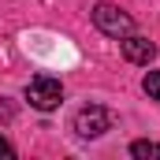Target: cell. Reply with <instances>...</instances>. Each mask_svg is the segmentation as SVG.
<instances>
[{"label": "cell", "mask_w": 160, "mask_h": 160, "mask_svg": "<svg viewBox=\"0 0 160 160\" xmlns=\"http://www.w3.org/2000/svg\"><path fill=\"white\" fill-rule=\"evenodd\" d=\"M26 101H30L38 112H52V108H60V101H63V86H60V78H52V75H38V78H30V86H26Z\"/></svg>", "instance_id": "cell-1"}, {"label": "cell", "mask_w": 160, "mask_h": 160, "mask_svg": "<svg viewBox=\"0 0 160 160\" xmlns=\"http://www.w3.org/2000/svg\"><path fill=\"white\" fill-rule=\"evenodd\" d=\"M93 26L101 30V34H108V38H127V34H134V19L116 8V4H97L93 8Z\"/></svg>", "instance_id": "cell-2"}, {"label": "cell", "mask_w": 160, "mask_h": 160, "mask_svg": "<svg viewBox=\"0 0 160 160\" xmlns=\"http://www.w3.org/2000/svg\"><path fill=\"white\" fill-rule=\"evenodd\" d=\"M75 130H78V138H101L104 130H112V112L101 104H86L75 116Z\"/></svg>", "instance_id": "cell-3"}, {"label": "cell", "mask_w": 160, "mask_h": 160, "mask_svg": "<svg viewBox=\"0 0 160 160\" xmlns=\"http://www.w3.org/2000/svg\"><path fill=\"white\" fill-rule=\"evenodd\" d=\"M119 45H123V56L130 60V63H153L157 60V45L149 38H138V34H127V38H119Z\"/></svg>", "instance_id": "cell-4"}, {"label": "cell", "mask_w": 160, "mask_h": 160, "mask_svg": "<svg viewBox=\"0 0 160 160\" xmlns=\"http://www.w3.org/2000/svg\"><path fill=\"white\" fill-rule=\"evenodd\" d=\"M130 157H138V160H160V142H134V145H130Z\"/></svg>", "instance_id": "cell-5"}, {"label": "cell", "mask_w": 160, "mask_h": 160, "mask_svg": "<svg viewBox=\"0 0 160 160\" xmlns=\"http://www.w3.org/2000/svg\"><path fill=\"white\" fill-rule=\"evenodd\" d=\"M142 89L149 93V101H160V71H149L142 78Z\"/></svg>", "instance_id": "cell-6"}, {"label": "cell", "mask_w": 160, "mask_h": 160, "mask_svg": "<svg viewBox=\"0 0 160 160\" xmlns=\"http://www.w3.org/2000/svg\"><path fill=\"white\" fill-rule=\"evenodd\" d=\"M4 157H11V145H8V142L0 138V160H4Z\"/></svg>", "instance_id": "cell-7"}]
</instances>
